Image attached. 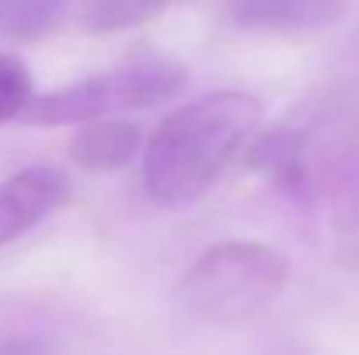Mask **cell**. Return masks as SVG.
<instances>
[{"label":"cell","mask_w":359,"mask_h":355,"mask_svg":"<svg viewBox=\"0 0 359 355\" xmlns=\"http://www.w3.org/2000/svg\"><path fill=\"white\" fill-rule=\"evenodd\" d=\"M262 116L248 91H213L164 116L143 146L147 195L164 209L199 202L258 136Z\"/></svg>","instance_id":"6da1fadb"},{"label":"cell","mask_w":359,"mask_h":355,"mask_svg":"<svg viewBox=\"0 0 359 355\" xmlns=\"http://www.w3.org/2000/svg\"><path fill=\"white\" fill-rule=\"evenodd\" d=\"M290 282L283 251L262 240H224L203 251L182 275L185 310L206 324H241L269 310Z\"/></svg>","instance_id":"7a4b0ae2"},{"label":"cell","mask_w":359,"mask_h":355,"mask_svg":"<svg viewBox=\"0 0 359 355\" xmlns=\"http://www.w3.org/2000/svg\"><path fill=\"white\" fill-rule=\"evenodd\" d=\"M189 88V70L168 56L143 53L109 74H95L88 81L67 84L49 95H32L21 122L28 125H81L91 118L154 109L178 98Z\"/></svg>","instance_id":"3957f363"},{"label":"cell","mask_w":359,"mask_h":355,"mask_svg":"<svg viewBox=\"0 0 359 355\" xmlns=\"http://www.w3.org/2000/svg\"><path fill=\"white\" fill-rule=\"evenodd\" d=\"M70 199V178L60 167L35 164L0 181V247L35 230Z\"/></svg>","instance_id":"277c9868"},{"label":"cell","mask_w":359,"mask_h":355,"mask_svg":"<svg viewBox=\"0 0 359 355\" xmlns=\"http://www.w3.org/2000/svg\"><path fill=\"white\" fill-rule=\"evenodd\" d=\"M349 0H227V14L241 28L262 32H307L335 25Z\"/></svg>","instance_id":"5b68a950"},{"label":"cell","mask_w":359,"mask_h":355,"mask_svg":"<svg viewBox=\"0 0 359 355\" xmlns=\"http://www.w3.org/2000/svg\"><path fill=\"white\" fill-rule=\"evenodd\" d=\"M140 143H143L140 125L112 118V116L91 118V122H81V132L70 143V157H74L77 167L95 171V174L119 171V167H126L136 157Z\"/></svg>","instance_id":"8992f818"},{"label":"cell","mask_w":359,"mask_h":355,"mask_svg":"<svg viewBox=\"0 0 359 355\" xmlns=\"http://www.w3.org/2000/svg\"><path fill=\"white\" fill-rule=\"evenodd\" d=\"M168 0H88L84 21L95 32H112V28H129L157 14Z\"/></svg>","instance_id":"52a82bcc"},{"label":"cell","mask_w":359,"mask_h":355,"mask_svg":"<svg viewBox=\"0 0 359 355\" xmlns=\"http://www.w3.org/2000/svg\"><path fill=\"white\" fill-rule=\"evenodd\" d=\"M35 88H32V74L18 56L0 53V122H14L21 118L25 105L32 102Z\"/></svg>","instance_id":"ba28073f"},{"label":"cell","mask_w":359,"mask_h":355,"mask_svg":"<svg viewBox=\"0 0 359 355\" xmlns=\"http://www.w3.org/2000/svg\"><path fill=\"white\" fill-rule=\"evenodd\" d=\"M53 18H56V7H53L49 0H14V4L4 11V28L28 39V35L49 28Z\"/></svg>","instance_id":"9c48e42d"}]
</instances>
